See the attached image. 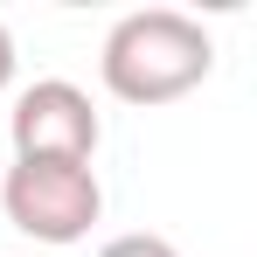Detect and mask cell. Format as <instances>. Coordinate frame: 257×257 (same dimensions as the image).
<instances>
[{
    "label": "cell",
    "mask_w": 257,
    "mask_h": 257,
    "mask_svg": "<svg viewBox=\"0 0 257 257\" xmlns=\"http://www.w3.org/2000/svg\"><path fill=\"white\" fill-rule=\"evenodd\" d=\"M97 257H181V250H174L167 236H153V229H132V236H111Z\"/></svg>",
    "instance_id": "cell-4"
},
{
    "label": "cell",
    "mask_w": 257,
    "mask_h": 257,
    "mask_svg": "<svg viewBox=\"0 0 257 257\" xmlns=\"http://www.w3.org/2000/svg\"><path fill=\"white\" fill-rule=\"evenodd\" d=\"M14 70H21V56H14V35H7V21H0V90L14 84Z\"/></svg>",
    "instance_id": "cell-5"
},
{
    "label": "cell",
    "mask_w": 257,
    "mask_h": 257,
    "mask_svg": "<svg viewBox=\"0 0 257 257\" xmlns=\"http://www.w3.org/2000/svg\"><path fill=\"white\" fill-rule=\"evenodd\" d=\"M0 209L21 236L70 250L97 229L104 188H97V167H77V160H14L0 174Z\"/></svg>",
    "instance_id": "cell-2"
},
{
    "label": "cell",
    "mask_w": 257,
    "mask_h": 257,
    "mask_svg": "<svg viewBox=\"0 0 257 257\" xmlns=\"http://www.w3.org/2000/svg\"><path fill=\"white\" fill-rule=\"evenodd\" d=\"M7 139H14V160H77V167H90L104 118H97L90 90H77L70 77H42V84L14 90Z\"/></svg>",
    "instance_id": "cell-3"
},
{
    "label": "cell",
    "mask_w": 257,
    "mask_h": 257,
    "mask_svg": "<svg viewBox=\"0 0 257 257\" xmlns=\"http://www.w3.org/2000/svg\"><path fill=\"white\" fill-rule=\"evenodd\" d=\"M209 70H215V35L181 7H132L111 21V35L97 49L104 90L139 111L188 97L195 84H209Z\"/></svg>",
    "instance_id": "cell-1"
}]
</instances>
